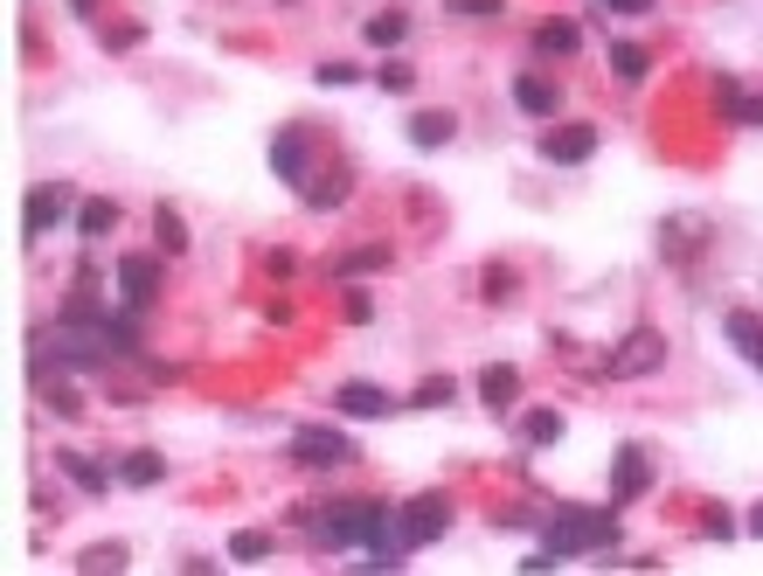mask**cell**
<instances>
[{"instance_id": "obj_1", "label": "cell", "mask_w": 763, "mask_h": 576, "mask_svg": "<svg viewBox=\"0 0 763 576\" xmlns=\"http://www.w3.org/2000/svg\"><path fill=\"white\" fill-rule=\"evenodd\" d=\"M618 542V514H590V507H556L542 521V549L556 555H577V549H610Z\"/></svg>"}, {"instance_id": "obj_2", "label": "cell", "mask_w": 763, "mask_h": 576, "mask_svg": "<svg viewBox=\"0 0 763 576\" xmlns=\"http://www.w3.org/2000/svg\"><path fill=\"white\" fill-rule=\"evenodd\" d=\"M445 528H451V501H445V493H416V501L396 507V535H403V549H424Z\"/></svg>"}, {"instance_id": "obj_3", "label": "cell", "mask_w": 763, "mask_h": 576, "mask_svg": "<svg viewBox=\"0 0 763 576\" xmlns=\"http://www.w3.org/2000/svg\"><path fill=\"white\" fill-rule=\"evenodd\" d=\"M292 458H299V466H319V472H327V466H348L354 445H348V431H334V424H299V431H292Z\"/></svg>"}, {"instance_id": "obj_4", "label": "cell", "mask_w": 763, "mask_h": 576, "mask_svg": "<svg viewBox=\"0 0 763 576\" xmlns=\"http://www.w3.org/2000/svg\"><path fill=\"white\" fill-rule=\"evenodd\" d=\"M666 361V340L653 334V326H639V334H625V348L604 361V375H618V382H632V375H653Z\"/></svg>"}, {"instance_id": "obj_5", "label": "cell", "mask_w": 763, "mask_h": 576, "mask_svg": "<svg viewBox=\"0 0 763 576\" xmlns=\"http://www.w3.org/2000/svg\"><path fill=\"white\" fill-rule=\"evenodd\" d=\"M645 487H653V452H645V445H618V466H610V507H632Z\"/></svg>"}, {"instance_id": "obj_6", "label": "cell", "mask_w": 763, "mask_h": 576, "mask_svg": "<svg viewBox=\"0 0 763 576\" xmlns=\"http://www.w3.org/2000/svg\"><path fill=\"white\" fill-rule=\"evenodd\" d=\"M160 257H153V251H125L119 257V285H125V305H132V313H146V305L153 299H160Z\"/></svg>"}, {"instance_id": "obj_7", "label": "cell", "mask_w": 763, "mask_h": 576, "mask_svg": "<svg viewBox=\"0 0 763 576\" xmlns=\"http://www.w3.org/2000/svg\"><path fill=\"white\" fill-rule=\"evenodd\" d=\"M597 153V125L590 119H569V125H548L542 132V160H556V167H577Z\"/></svg>"}, {"instance_id": "obj_8", "label": "cell", "mask_w": 763, "mask_h": 576, "mask_svg": "<svg viewBox=\"0 0 763 576\" xmlns=\"http://www.w3.org/2000/svg\"><path fill=\"white\" fill-rule=\"evenodd\" d=\"M334 403H340V417H389L396 410V396L382 389V382H340Z\"/></svg>"}, {"instance_id": "obj_9", "label": "cell", "mask_w": 763, "mask_h": 576, "mask_svg": "<svg viewBox=\"0 0 763 576\" xmlns=\"http://www.w3.org/2000/svg\"><path fill=\"white\" fill-rule=\"evenodd\" d=\"M63 208H70V188H63V181H56V188H35L28 208H22V229H28V237H49V229L63 223Z\"/></svg>"}, {"instance_id": "obj_10", "label": "cell", "mask_w": 763, "mask_h": 576, "mask_svg": "<svg viewBox=\"0 0 763 576\" xmlns=\"http://www.w3.org/2000/svg\"><path fill=\"white\" fill-rule=\"evenodd\" d=\"M56 466H63V479H70V487H84V493H105L111 487V479H119V466H98V458H84V452H56Z\"/></svg>"}, {"instance_id": "obj_11", "label": "cell", "mask_w": 763, "mask_h": 576, "mask_svg": "<svg viewBox=\"0 0 763 576\" xmlns=\"http://www.w3.org/2000/svg\"><path fill=\"white\" fill-rule=\"evenodd\" d=\"M513 105H521L528 119H548V111L562 105V91L548 84V76H534V70H528V76H513Z\"/></svg>"}, {"instance_id": "obj_12", "label": "cell", "mask_w": 763, "mask_h": 576, "mask_svg": "<svg viewBox=\"0 0 763 576\" xmlns=\"http://www.w3.org/2000/svg\"><path fill=\"white\" fill-rule=\"evenodd\" d=\"M513 396H521V369H507V361L480 369V403L486 410H513Z\"/></svg>"}, {"instance_id": "obj_13", "label": "cell", "mask_w": 763, "mask_h": 576, "mask_svg": "<svg viewBox=\"0 0 763 576\" xmlns=\"http://www.w3.org/2000/svg\"><path fill=\"white\" fill-rule=\"evenodd\" d=\"M119 216H125V208L111 202V195H90V202H76V229H84V237H111V229H119Z\"/></svg>"}, {"instance_id": "obj_14", "label": "cell", "mask_w": 763, "mask_h": 576, "mask_svg": "<svg viewBox=\"0 0 763 576\" xmlns=\"http://www.w3.org/2000/svg\"><path fill=\"white\" fill-rule=\"evenodd\" d=\"M167 479V458L160 452H125L119 458V487H160Z\"/></svg>"}, {"instance_id": "obj_15", "label": "cell", "mask_w": 763, "mask_h": 576, "mask_svg": "<svg viewBox=\"0 0 763 576\" xmlns=\"http://www.w3.org/2000/svg\"><path fill=\"white\" fill-rule=\"evenodd\" d=\"M451 132H458L451 111H416V119H410V146H451Z\"/></svg>"}, {"instance_id": "obj_16", "label": "cell", "mask_w": 763, "mask_h": 576, "mask_svg": "<svg viewBox=\"0 0 763 576\" xmlns=\"http://www.w3.org/2000/svg\"><path fill=\"white\" fill-rule=\"evenodd\" d=\"M271 167L284 181H305V132H278V140H271Z\"/></svg>"}, {"instance_id": "obj_17", "label": "cell", "mask_w": 763, "mask_h": 576, "mask_svg": "<svg viewBox=\"0 0 763 576\" xmlns=\"http://www.w3.org/2000/svg\"><path fill=\"white\" fill-rule=\"evenodd\" d=\"M153 229H160V251H167V257H181V251H187V223H181V208H174V202L153 208Z\"/></svg>"}, {"instance_id": "obj_18", "label": "cell", "mask_w": 763, "mask_h": 576, "mask_svg": "<svg viewBox=\"0 0 763 576\" xmlns=\"http://www.w3.org/2000/svg\"><path fill=\"white\" fill-rule=\"evenodd\" d=\"M403 35H410V14H403V8H382V14H368V43H375V49H396Z\"/></svg>"}, {"instance_id": "obj_19", "label": "cell", "mask_w": 763, "mask_h": 576, "mask_svg": "<svg viewBox=\"0 0 763 576\" xmlns=\"http://www.w3.org/2000/svg\"><path fill=\"white\" fill-rule=\"evenodd\" d=\"M534 49H548V56H577L583 35H577V22H542V28H534Z\"/></svg>"}, {"instance_id": "obj_20", "label": "cell", "mask_w": 763, "mask_h": 576, "mask_svg": "<svg viewBox=\"0 0 763 576\" xmlns=\"http://www.w3.org/2000/svg\"><path fill=\"white\" fill-rule=\"evenodd\" d=\"M56 320L63 326H105V305H98V292H70L63 305H56Z\"/></svg>"}, {"instance_id": "obj_21", "label": "cell", "mask_w": 763, "mask_h": 576, "mask_svg": "<svg viewBox=\"0 0 763 576\" xmlns=\"http://www.w3.org/2000/svg\"><path fill=\"white\" fill-rule=\"evenodd\" d=\"M562 437V410H528L521 417V445H556Z\"/></svg>"}, {"instance_id": "obj_22", "label": "cell", "mask_w": 763, "mask_h": 576, "mask_svg": "<svg viewBox=\"0 0 763 576\" xmlns=\"http://www.w3.org/2000/svg\"><path fill=\"white\" fill-rule=\"evenodd\" d=\"M264 555H271V535H264V528H237V535H229V563H264Z\"/></svg>"}, {"instance_id": "obj_23", "label": "cell", "mask_w": 763, "mask_h": 576, "mask_svg": "<svg viewBox=\"0 0 763 576\" xmlns=\"http://www.w3.org/2000/svg\"><path fill=\"white\" fill-rule=\"evenodd\" d=\"M76 569H84V576H119L125 569V542H98V549H84V563H76Z\"/></svg>"}, {"instance_id": "obj_24", "label": "cell", "mask_w": 763, "mask_h": 576, "mask_svg": "<svg viewBox=\"0 0 763 576\" xmlns=\"http://www.w3.org/2000/svg\"><path fill=\"white\" fill-rule=\"evenodd\" d=\"M610 70H618V76H625V84H639V76H645V70H653V56H645L639 43H618V49H610Z\"/></svg>"}, {"instance_id": "obj_25", "label": "cell", "mask_w": 763, "mask_h": 576, "mask_svg": "<svg viewBox=\"0 0 763 576\" xmlns=\"http://www.w3.org/2000/svg\"><path fill=\"white\" fill-rule=\"evenodd\" d=\"M451 396H458V382H451V375H424V382H416V396H410V403H416V410H445Z\"/></svg>"}, {"instance_id": "obj_26", "label": "cell", "mask_w": 763, "mask_h": 576, "mask_svg": "<svg viewBox=\"0 0 763 576\" xmlns=\"http://www.w3.org/2000/svg\"><path fill=\"white\" fill-rule=\"evenodd\" d=\"M382 264H389V251H382V243H368V251H348L334 264V278H361V272H382Z\"/></svg>"}, {"instance_id": "obj_27", "label": "cell", "mask_w": 763, "mask_h": 576, "mask_svg": "<svg viewBox=\"0 0 763 576\" xmlns=\"http://www.w3.org/2000/svg\"><path fill=\"white\" fill-rule=\"evenodd\" d=\"M348 188H354V175H334V181H313V188H305V202H313V208H334V202H348Z\"/></svg>"}, {"instance_id": "obj_28", "label": "cell", "mask_w": 763, "mask_h": 576, "mask_svg": "<svg viewBox=\"0 0 763 576\" xmlns=\"http://www.w3.org/2000/svg\"><path fill=\"white\" fill-rule=\"evenodd\" d=\"M480 292H486L493 305L513 299V272H507V264H480Z\"/></svg>"}, {"instance_id": "obj_29", "label": "cell", "mask_w": 763, "mask_h": 576, "mask_svg": "<svg viewBox=\"0 0 763 576\" xmlns=\"http://www.w3.org/2000/svg\"><path fill=\"white\" fill-rule=\"evenodd\" d=\"M722 105H729V119H736V125H763V98H742V91L722 84Z\"/></svg>"}, {"instance_id": "obj_30", "label": "cell", "mask_w": 763, "mask_h": 576, "mask_svg": "<svg viewBox=\"0 0 763 576\" xmlns=\"http://www.w3.org/2000/svg\"><path fill=\"white\" fill-rule=\"evenodd\" d=\"M49 410L56 417H84V396H76L70 382H49Z\"/></svg>"}, {"instance_id": "obj_31", "label": "cell", "mask_w": 763, "mask_h": 576, "mask_svg": "<svg viewBox=\"0 0 763 576\" xmlns=\"http://www.w3.org/2000/svg\"><path fill=\"white\" fill-rule=\"evenodd\" d=\"M375 84H382V91H410V84H416V70H410V63H382V70H375Z\"/></svg>"}, {"instance_id": "obj_32", "label": "cell", "mask_w": 763, "mask_h": 576, "mask_svg": "<svg viewBox=\"0 0 763 576\" xmlns=\"http://www.w3.org/2000/svg\"><path fill=\"white\" fill-rule=\"evenodd\" d=\"M361 76H368L361 63H319V84H361Z\"/></svg>"}, {"instance_id": "obj_33", "label": "cell", "mask_w": 763, "mask_h": 576, "mask_svg": "<svg viewBox=\"0 0 763 576\" xmlns=\"http://www.w3.org/2000/svg\"><path fill=\"white\" fill-rule=\"evenodd\" d=\"M445 8H451V14H465V22H480V14L493 22V14H500V0H445Z\"/></svg>"}, {"instance_id": "obj_34", "label": "cell", "mask_w": 763, "mask_h": 576, "mask_svg": "<svg viewBox=\"0 0 763 576\" xmlns=\"http://www.w3.org/2000/svg\"><path fill=\"white\" fill-rule=\"evenodd\" d=\"M604 8H618V14H653L659 0H604Z\"/></svg>"}, {"instance_id": "obj_35", "label": "cell", "mask_w": 763, "mask_h": 576, "mask_svg": "<svg viewBox=\"0 0 763 576\" xmlns=\"http://www.w3.org/2000/svg\"><path fill=\"white\" fill-rule=\"evenodd\" d=\"M742 528H750V535H763V501H756L750 514H742Z\"/></svg>"}, {"instance_id": "obj_36", "label": "cell", "mask_w": 763, "mask_h": 576, "mask_svg": "<svg viewBox=\"0 0 763 576\" xmlns=\"http://www.w3.org/2000/svg\"><path fill=\"white\" fill-rule=\"evenodd\" d=\"M70 8H76V14H98V0H70Z\"/></svg>"}, {"instance_id": "obj_37", "label": "cell", "mask_w": 763, "mask_h": 576, "mask_svg": "<svg viewBox=\"0 0 763 576\" xmlns=\"http://www.w3.org/2000/svg\"><path fill=\"white\" fill-rule=\"evenodd\" d=\"M750 361H756V369H763V340H756V348H750Z\"/></svg>"}]
</instances>
